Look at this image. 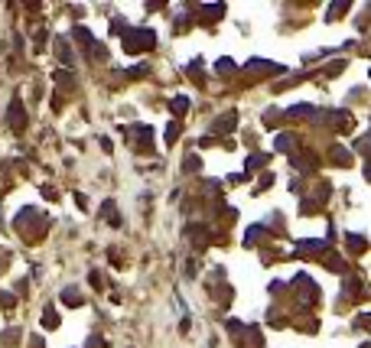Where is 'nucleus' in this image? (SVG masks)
Listing matches in <instances>:
<instances>
[{"mask_svg":"<svg viewBox=\"0 0 371 348\" xmlns=\"http://www.w3.org/2000/svg\"><path fill=\"white\" fill-rule=\"evenodd\" d=\"M124 49H127V52L153 49V33H150V30H131L127 36H124Z\"/></svg>","mask_w":371,"mask_h":348,"instance_id":"obj_1","label":"nucleus"},{"mask_svg":"<svg viewBox=\"0 0 371 348\" xmlns=\"http://www.w3.org/2000/svg\"><path fill=\"white\" fill-rule=\"evenodd\" d=\"M10 124L16 127V130H23L26 121H23V108H20V101H13V108H10Z\"/></svg>","mask_w":371,"mask_h":348,"instance_id":"obj_2","label":"nucleus"},{"mask_svg":"<svg viewBox=\"0 0 371 348\" xmlns=\"http://www.w3.org/2000/svg\"><path fill=\"white\" fill-rule=\"evenodd\" d=\"M43 325H46V329H59V316H55V306H46V312H43Z\"/></svg>","mask_w":371,"mask_h":348,"instance_id":"obj_3","label":"nucleus"},{"mask_svg":"<svg viewBox=\"0 0 371 348\" xmlns=\"http://www.w3.org/2000/svg\"><path fill=\"white\" fill-rule=\"evenodd\" d=\"M232 127H234V114H225L222 121H218V130H222V133H228Z\"/></svg>","mask_w":371,"mask_h":348,"instance_id":"obj_4","label":"nucleus"},{"mask_svg":"<svg viewBox=\"0 0 371 348\" xmlns=\"http://www.w3.org/2000/svg\"><path fill=\"white\" fill-rule=\"evenodd\" d=\"M101 212H104V218H111V224H121V221H117V209L111 205V202H104V209H101Z\"/></svg>","mask_w":371,"mask_h":348,"instance_id":"obj_5","label":"nucleus"},{"mask_svg":"<svg viewBox=\"0 0 371 348\" xmlns=\"http://www.w3.org/2000/svg\"><path fill=\"white\" fill-rule=\"evenodd\" d=\"M65 303H69V306H78V290H65Z\"/></svg>","mask_w":371,"mask_h":348,"instance_id":"obj_6","label":"nucleus"},{"mask_svg":"<svg viewBox=\"0 0 371 348\" xmlns=\"http://www.w3.org/2000/svg\"><path fill=\"white\" fill-rule=\"evenodd\" d=\"M186 108H189V101H186V98H176V101H173V111H176V114H183Z\"/></svg>","mask_w":371,"mask_h":348,"instance_id":"obj_7","label":"nucleus"},{"mask_svg":"<svg viewBox=\"0 0 371 348\" xmlns=\"http://www.w3.org/2000/svg\"><path fill=\"white\" fill-rule=\"evenodd\" d=\"M277 147H280V150H290V147H293V140L283 133V137H277Z\"/></svg>","mask_w":371,"mask_h":348,"instance_id":"obj_8","label":"nucleus"},{"mask_svg":"<svg viewBox=\"0 0 371 348\" xmlns=\"http://www.w3.org/2000/svg\"><path fill=\"white\" fill-rule=\"evenodd\" d=\"M176 133H179V127L170 124V130H166V140H176Z\"/></svg>","mask_w":371,"mask_h":348,"instance_id":"obj_9","label":"nucleus"}]
</instances>
